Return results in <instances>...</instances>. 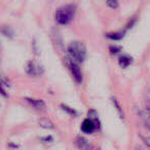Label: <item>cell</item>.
I'll return each mask as SVG.
<instances>
[{"mask_svg": "<svg viewBox=\"0 0 150 150\" xmlns=\"http://www.w3.org/2000/svg\"><path fill=\"white\" fill-rule=\"evenodd\" d=\"M75 8L74 5H65V6L59 7L54 13V19L59 25H67L73 20L75 16Z\"/></svg>", "mask_w": 150, "mask_h": 150, "instance_id": "6da1fadb", "label": "cell"}, {"mask_svg": "<svg viewBox=\"0 0 150 150\" xmlns=\"http://www.w3.org/2000/svg\"><path fill=\"white\" fill-rule=\"evenodd\" d=\"M68 52L76 62L82 63L86 58V47L82 42L73 41L69 44Z\"/></svg>", "mask_w": 150, "mask_h": 150, "instance_id": "7a4b0ae2", "label": "cell"}, {"mask_svg": "<svg viewBox=\"0 0 150 150\" xmlns=\"http://www.w3.org/2000/svg\"><path fill=\"white\" fill-rule=\"evenodd\" d=\"M64 63L66 65L67 68L70 70L71 74H72L73 78H74L78 83H81L82 81V73L80 68L78 67L77 63L75 62L72 58H69V57H65L64 58Z\"/></svg>", "mask_w": 150, "mask_h": 150, "instance_id": "3957f363", "label": "cell"}, {"mask_svg": "<svg viewBox=\"0 0 150 150\" xmlns=\"http://www.w3.org/2000/svg\"><path fill=\"white\" fill-rule=\"evenodd\" d=\"M101 127V123L99 122V121H95L94 119L92 118H86L83 121H82L81 123V131L83 132V133L86 134H91L93 133V132L97 131V129H99Z\"/></svg>", "mask_w": 150, "mask_h": 150, "instance_id": "277c9868", "label": "cell"}, {"mask_svg": "<svg viewBox=\"0 0 150 150\" xmlns=\"http://www.w3.org/2000/svg\"><path fill=\"white\" fill-rule=\"evenodd\" d=\"M26 72H27V74L31 75V76H36V75H39L43 72V68L41 66L36 65L32 61H30L27 64V67H26Z\"/></svg>", "mask_w": 150, "mask_h": 150, "instance_id": "5b68a950", "label": "cell"}, {"mask_svg": "<svg viewBox=\"0 0 150 150\" xmlns=\"http://www.w3.org/2000/svg\"><path fill=\"white\" fill-rule=\"evenodd\" d=\"M52 38L54 40V45L57 46V48H59L60 50H64V41H63L62 34L56 28L52 30Z\"/></svg>", "mask_w": 150, "mask_h": 150, "instance_id": "8992f818", "label": "cell"}, {"mask_svg": "<svg viewBox=\"0 0 150 150\" xmlns=\"http://www.w3.org/2000/svg\"><path fill=\"white\" fill-rule=\"evenodd\" d=\"M75 145H76V147L78 149H81V150H88L93 148V145H91L90 142L84 137H81V136L76 137V139H75Z\"/></svg>", "mask_w": 150, "mask_h": 150, "instance_id": "52a82bcc", "label": "cell"}, {"mask_svg": "<svg viewBox=\"0 0 150 150\" xmlns=\"http://www.w3.org/2000/svg\"><path fill=\"white\" fill-rule=\"evenodd\" d=\"M26 101L29 103L30 105H32V107L36 109V110H45L46 109V105L45 103L42 100H36V99H32V98H26Z\"/></svg>", "mask_w": 150, "mask_h": 150, "instance_id": "ba28073f", "label": "cell"}, {"mask_svg": "<svg viewBox=\"0 0 150 150\" xmlns=\"http://www.w3.org/2000/svg\"><path fill=\"white\" fill-rule=\"evenodd\" d=\"M141 118L146 129H150V108L149 107H146L145 109H143V111H142V113H141Z\"/></svg>", "mask_w": 150, "mask_h": 150, "instance_id": "9c48e42d", "label": "cell"}, {"mask_svg": "<svg viewBox=\"0 0 150 150\" xmlns=\"http://www.w3.org/2000/svg\"><path fill=\"white\" fill-rule=\"evenodd\" d=\"M132 58L129 56H127V54H123V56H121L120 58L118 59V63H119V66L121 67V68H127V67H129V65L132 64Z\"/></svg>", "mask_w": 150, "mask_h": 150, "instance_id": "30bf717a", "label": "cell"}, {"mask_svg": "<svg viewBox=\"0 0 150 150\" xmlns=\"http://www.w3.org/2000/svg\"><path fill=\"white\" fill-rule=\"evenodd\" d=\"M125 34V30H123V31H120V32H110V33H107L106 36L108 38H110L111 40L118 41V40H120L121 38H123Z\"/></svg>", "mask_w": 150, "mask_h": 150, "instance_id": "8fae6325", "label": "cell"}, {"mask_svg": "<svg viewBox=\"0 0 150 150\" xmlns=\"http://www.w3.org/2000/svg\"><path fill=\"white\" fill-rule=\"evenodd\" d=\"M38 123L41 127L46 129H54V125L47 118H40L38 120Z\"/></svg>", "mask_w": 150, "mask_h": 150, "instance_id": "7c38bea8", "label": "cell"}, {"mask_svg": "<svg viewBox=\"0 0 150 150\" xmlns=\"http://www.w3.org/2000/svg\"><path fill=\"white\" fill-rule=\"evenodd\" d=\"M0 32L2 35H4L7 38H13V30L9 26H1L0 27Z\"/></svg>", "mask_w": 150, "mask_h": 150, "instance_id": "4fadbf2b", "label": "cell"}, {"mask_svg": "<svg viewBox=\"0 0 150 150\" xmlns=\"http://www.w3.org/2000/svg\"><path fill=\"white\" fill-rule=\"evenodd\" d=\"M61 108H62L63 110L65 111V112H67V113H68L69 115H71V116H77V115H78L77 111L75 110V109L71 108V107L67 106V105L62 104V105H61Z\"/></svg>", "mask_w": 150, "mask_h": 150, "instance_id": "5bb4252c", "label": "cell"}, {"mask_svg": "<svg viewBox=\"0 0 150 150\" xmlns=\"http://www.w3.org/2000/svg\"><path fill=\"white\" fill-rule=\"evenodd\" d=\"M112 102H113L114 107L116 108V111H117V113H118L119 117H120L121 119H123V118H125V114H123V111L121 110V107H120V105H119L118 101H117L115 98H112Z\"/></svg>", "mask_w": 150, "mask_h": 150, "instance_id": "9a60e30c", "label": "cell"}, {"mask_svg": "<svg viewBox=\"0 0 150 150\" xmlns=\"http://www.w3.org/2000/svg\"><path fill=\"white\" fill-rule=\"evenodd\" d=\"M107 5L111 8H117L118 6V1L117 0H107Z\"/></svg>", "mask_w": 150, "mask_h": 150, "instance_id": "2e32d148", "label": "cell"}, {"mask_svg": "<svg viewBox=\"0 0 150 150\" xmlns=\"http://www.w3.org/2000/svg\"><path fill=\"white\" fill-rule=\"evenodd\" d=\"M136 21H137V19H136V18H132V19L129 20V23H127V25H125V30L133 28V27H134V25H135V23H136Z\"/></svg>", "mask_w": 150, "mask_h": 150, "instance_id": "e0dca14e", "label": "cell"}, {"mask_svg": "<svg viewBox=\"0 0 150 150\" xmlns=\"http://www.w3.org/2000/svg\"><path fill=\"white\" fill-rule=\"evenodd\" d=\"M119 50H120V48L118 46H110V52L112 54H117V52H119Z\"/></svg>", "mask_w": 150, "mask_h": 150, "instance_id": "ac0fdd59", "label": "cell"}, {"mask_svg": "<svg viewBox=\"0 0 150 150\" xmlns=\"http://www.w3.org/2000/svg\"><path fill=\"white\" fill-rule=\"evenodd\" d=\"M142 139H143V141H144V143L146 144V145L148 146V147L150 148V137H142Z\"/></svg>", "mask_w": 150, "mask_h": 150, "instance_id": "d6986e66", "label": "cell"}, {"mask_svg": "<svg viewBox=\"0 0 150 150\" xmlns=\"http://www.w3.org/2000/svg\"><path fill=\"white\" fill-rule=\"evenodd\" d=\"M41 141L48 142V143H50V142H52V141H54V139H52V137H44V138H41Z\"/></svg>", "mask_w": 150, "mask_h": 150, "instance_id": "ffe728a7", "label": "cell"}, {"mask_svg": "<svg viewBox=\"0 0 150 150\" xmlns=\"http://www.w3.org/2000/svg\"><path fill=\"white\" fill-rule=\"evenodd\" d=\"M8 147L9 148H18V147H19V146H17V145H15V144H9V145H8Z\"/></svg>", "mask_w": 150, "mask_h": 150, "instance_id": "44dd1931", "label": "cell"}]
</instances>
